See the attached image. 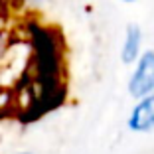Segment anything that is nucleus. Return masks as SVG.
I'll use <instances>...</instances> for the list:
<instances>
[{
  "label": "nucleus",
  "mask_w": 154,
  "mask_h": 154,
  "mask_svg": "<svg viewBox=\"0 0 154 154\" xmlns=\"http://www.w3.org/2000/svg\"><path fill=\"white\" fill-rule=\"evenodd\" d=\"M128 91L132 97H146L154 91V51L142 54L128 81Z\"/></svg>",
  "instance_id": "obj_1"
},
{
  "label": "nucleus",
  "mask_w": 154,
  "mask_h": 154,
  "mask_svg": "<svg viewBox=\"0 0 154 154\" xmlns=\"http://www.w3.org/2000/svg\"><path fill=\"white\" fill-rule=\"evenodd\" d=\"M131 131L136 132H150L154 131V93L146 95L140 103L134 107L128 119Z\"/></svg>",
  "instance_id": "obj_2"
},
{
  "label": "nucleus",
  "mask_w": 154,
  "mask_h": 154,
  "mask_svg": "<svg viewBox=\"0 0 154 154\" xmlns=\"http://www.w3.org/2000/svg\"><path fill=\"white\" fill-rule=\"evenodd\" d=\"M140 40H142L140 28L136 26V24H131V26L127 28V40H125V45H122V51H121L125 63H132V61L138 57Z\"/></svg>",
  "instance_id": "obj_3"
},
{
  "label": "nucleus",
  "mask_w": 154,
  "mask_h": 154,
  "mask_svg": "<svg viewBox=\"0 0 154 154\" xmlns=\"http://www.w3.org/2000/svg\"><path fill=\"white\" fill-rule=\"evenodd\" d=\"M125 2H132V0H125Z\"/></svg>",
  "instance_id": "obj_4"
}]
</instances>
